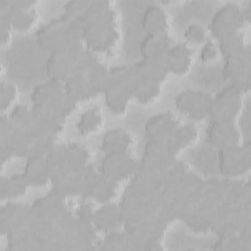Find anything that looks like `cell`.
Masks as SVG:
<instances>
[{"instance_id": "1", "label": "cell", "mask_w": 251, "mask_h": 251, "mask_svg": "<svg viewBox=\"0 0 251 251\" xmlns=\"http://www.w3.org/2000/svg\"><path fill=\"white\" fill-rule=\"evenodd\" d=\"M37 45L48 53L57 49L81 48V33L74 28L63 15L52 18L35 31Z\"/></svg>"}, {"instance_id": "2", "label": "cell", "mask_w": 251, "mask_h": 251, "mask_svg": "<svg viewBox=\"0 0 251 251\" xmlns=\"http://www.w3.org/2000/svg\"><path fill=\"white\" fill-rule=\"evenodd\" d=\"M168 224L157 215L145 218L134 229L126 231V250H159Z\"/></svg>"}, {"instance_id": "3", "label": "cell", "mask_w": 251, "mask_h": 251, "mask_svg": "<svg viewBox=\"0 0 251 251\" xmlns=\"http://www.w3.org/2000/svg\"><path fill=\"white\" fill-rule=\"evenodd\" d=\"M33 138L25 130L16 126L8 115H0V157L4 164L11 157H26Z\"/></svg>"}, {"instance_id": "4", "label": "cell", "mask_w": 251, "mask_h": 251, "mask_svg": "<svg viewBox=\"0 0 251 251\" xmlns=\"http://www.w3.org/2000/svg\"><path fill=\"white\" fill-rule=\"evenodd\" d=\"M75 226V216L64 208L51 219L42 242L43 250H73Z\"/></svg>"}, {"instance_id": "5", "label": "cell", "mask_w": 251, "mask_h": 251, "mask_svg": "<svg viewBox=\"0 0 251 251\" xmlns=\"http://www.w3.org/2000/svg\"><path fill=\"white\" fill-rule=\"evenodd\" d=\"M251 165V146L247 139L218 150V169L224 177L232 178L247 173Z\"/></svg>"}, {"instance_id": "6", "label": "cell", "mask_w": 251, "mask_h": 251, "mask_svg": "<svg viewBox=\"0 0 251 251\" xmlns=\"http://www.w3.org/2000/svg\"><path fill=\"white\" fill-rule=\"evenodd\" d=\"M223 77L228 84L235 86L242 93L249 90L251 85V51L248 45L229 57L224 58Z\"/></svg>"}, {"instance_id": "7", "label": "cell", "mask_w": 251, "mask_h": 251, "mask_svg": "<svg viewBox=\"0 0 251 251\" xmlns=\"http://www.w3.org/2000/svg\"><path fill=\"white\" fill-rule=\"evenodd\" d=\"M81 38L86 49L96 53L109 50L118 39V30L115 17L96 22L83 27Z\"/></svg>"}, {"instance_id": "8", "label": "cell", "mask_w": 251, "mask_h": 251, "mask_svg": "<svg viewBox=\"0 0 251 251\" xmlns=\"http://www.w3.org/2000/svg\"><path fill=\"white\" fill-rule=\"evenodd\" d=\"M244 24L245 21L240 7L233 2H227L214 13L209 22L208 28L211 34L220 40L236 33Z\"/></svg>"}, {"instance_id": "9", "label": "cell", "mask_w": 251, "mask_h": 251, "mask_svg": "<svg viewBox=\"0 0 251 251\" xmlns=\"http://www.w3.org/2000/svg\"><path fill=\"white\" fill-rule=\"evenodd\" d=\"M137 167L138 160H135L126 152H114L104 153L97 170L108 179L119 182L132 176Z\"/></svg>"}, {"instance_id": "10", "label": "cell", "mask_w": 251, "mask_h": 251, "mask_svg": "<svg viewBox=\"0 0 251 251\" xmlns=\"http://www.w3.org/2000/svg\"><path fill=\"white\" fill-rule=\"evenodd\" d=\"M242 92L231 84L219 90L211 101L210 120H234L242 106Z\"/></svg>"}, {"instance_id": "11", "label": "cell", "mask_w": 251, "mask_h": 251, "mask_svg": "<svg viewBox=\"0 0 251 251\" xmlns=\"http://www.w3.org/2000/svg\"><path fill=\"white\" fill-rule=\"evenodd\" d=\"M212 96L200 89H184L175 97L176 108L194 121H201L209 116Z\"/></svg>"}, {"instance_id": "12", "label": "cell", "mask_w": 251, "mask_h": 251, "mask_svg": "<svg viewBox=\"0 0 251 251\" xmlns=\"http://www.w3.org/2000/svg\"><path fill=\"white\" fill-rule=\"evenodd\" d=\"M117 182H114L102 176L92 165L84 167V183L81 193L82 199H92L105 203L115 195Z\"/></svg>"}, {"instance_id": "13", "label": "cell", "mask_w": 251, "mask_h": 251, "mask_svg": "<svg viewBox=\"0 0 251 251\" xmlns=\"http://www.w3.org/2000/svg\"><path fill=\"white\" fill-rule=\"evenodd\" d=\"M81 50L82 47L78 49H57L49 52L45 62V72L48 79L64 83L72 75Z\"/></svg>"}, {"instance_id": "14", "label": "cell", "mask_w": 251, "mask_h": 251, "mask_svg": "<svg viewBox=\"0 0 251 251\" xmlns=\"http://www.w3.org/2000/svg\"><path fill=\"white\" fill-rule=\"evenodd\" d=\"M32 0H0V15L5 16L17 30L27 29L36 19Z\"/></svg>"}, {"instance_id": "15", "label": "cell", "mask_w": 251, "mask_h": 251, "mask_svg": "<svg viewBox=\"0 0 251 251\" xmlns=\"http://www.w3.org/2000/svg\"><path fill=\"white\" fill-rule=\"evenodd\" d=\"M206 141L218 150L238 144L239 133L234 120H211L206 128Z\"/></svg>"}, {"instance_id": "16", "label": "cell", "mask_w": 251, "mask_h": 251, "mask_svg": "<svg viewBox=\"0 0 251 251\" xmlns=\"http://www.w3.org/2000/svg\"><path fill=\"white\" fill-rule=\"evenodd\" d=\"M175 158L176 155L171 152L165 139H147L142 156L138 162L148 169L161 173L162 170Z\"/></svg>"}, {"instance_id": "17", "label": "cell", "mask_w": 251, "mask_h": 251, "mask_svg": "<svg viewBox=\"0 0 251 251\" xmlns=\"http://www.w3.org/2000/svg\"><path fill=\"white\" fill-rule=\"evenodd\" d=\"M215 211V207L199 198L198 202L181 218L180 221L194 232H205L210 229Z\"/></svg>"}, {"instance_id": "18", "label": "cell", "mask_w": 251, "mask_h": 251, "mask_svg": "<svg viewBox=\"0 0 251 251\" xmlns=\"http://www.w3.org/2000/svg\"><path fill=\"white\" fill-rule=\"evenodd\" d=\"M32 124L30 135L32 138L43 135L56 136L62 129V121L53 117L44 107L31 106Z\"/></svg>"}, {"instance_id": "19", "label": "cell", "mask_w": 251, "mask_h": 251, "mask_svg": "<svg viewBox=\"0 0 251 251\" xmlns=\"http://www.w3.org/2000/svg\"><path fill=\"white\" fill-rule=\"evenodd\" d=\"M93 225L97 230L108 232L117 229L123 224L119 203L105 202L94 210Z\"/></svg>"}, {"instance_id": "20", "label": "cell", "mask_w": 251, "mask_h": 251, "mask_svg": "<svg viewBox=\"0 0 251 251\" xmlns=\"http://www.w3.org/2000/svg\"><path fill=\"white\" fill-rule=\"evenodd\" d=\"M178 125V121L172 113H158L146 121L144 125L145 136L147 139H164Z\"/></svg>"}, {"instance_id": "21", "label": "cell", "mask_w": 251, "mask_h": 251, "mask_svg": "<svg viewBox=\"0 0 251 251\" xmlns=\"http://www.w3.org/2000/svg\"><path fill=\"white\" fill-rule=\"evenodd\" d=\"M84 183V167L81 169H68L63 175L55 179L53 189L62 194L64 197L67 196H81Z\"/></svg>"}, {"instance_id": "22", "label": "cell", "mask_w": 251, "mask_h": 251, "mask_svg": "<svg viewBox=\"0 0 251 251\" xmlns=\"http://www.w3.org/2000/svg\"><path fill=\"white\" fill-rule=\"evenodd\" d=\"M27 205L21 202H15L8 200L0 208V231L5 235L11 228L23 225L26 222Z\"/></svg>"}, {"instance_id": "23", "label": "cell", "mask_w": 251, "mask_h": 251, "mask_svg": "<svg viewBox=\"0 0 251 251\" xmlns=\"http://www.w3.org/2000/svg\"><path fill=\"white\" fill-rule=\"evenodd\" d=\"M164 63L169 73L184 74L191 64V51L185 43L171 45L163 56Z\"/></svg>"}, {"instance_id": "24", "label": "cell", "mask_w": 251, "mask_h": 251, "mask_svg": "<svg viewBox=\"0 0 251 251\" xmlns=\"http://www.w3.org/2000/svg\"><path fill=\"white\" fill-rule=\"evenodd\" d=\"M132 65L142 78L156 83L164 80L169 73L163 57H141Z\"/></svg>"}, {"instance_id": "25", "label": "cell", "mask_w": 251, "mask_h": 251, "mask_svg": "<svg viewBox=\"0 0 251 251\" xmlns=\"http://www.w3.org/2000/svg\"><path fill=\"white\" fill-rule=\"evenodd\" d=\"M140 25L146 34L165 32L168 25L166 12L157 4H149L141 14Z\"/></svg>"}, {"instance_id": "26", "label": "cell", "mask_w": 251, "mask_h": 251, "mask_svg": "<svg viewBox=\"0 0 251 251\" xmlns=\"http://www.w3.org/2000/svg\"><path fill=\"white\" fill-rule=\"evenodd\" d=\"M115 11L111 7L110 3L106 0H93L89 1L86 8L82 12L81 16L77 20L71 22L76 23L81 27V32L84 26L94 24L96 22L105 20L107 18L115 17Z\"/></svg>"}, {"instance_id": "27", "label": "cell", "mask_w": 251, "mask_h": 251, "mask_svg": "<svg viewBox=\"0 0 251 251\" xmlns=\"http://www.w3.org/2000/svg\"><path fill=\"white\" fill-rule=\"evenodd\" d=\"M197 137V129L192 124L178 125L166 137L165 142L171 152L176 155L181 149L188 146Z\"/></svg>"}, {"instance_id": "28", "label": "cell", "mask_w": 251, "mask_h": 251, "mask_svg": "<svg viewBox=\"0 0 251 251\" xmlns=\"http://www.w3.org/2000/svg\"><path fill=\"white\" fill-rule=\"evenodd\" d=\"M65 92L75 102L83 101L96 95L88 79L79 74H72L63 83Z\"/></svg>"}, {"instance_id": "29", "label": "cell", "mask_w": 251, "mask_h": 251, "mask_svg": "<svg viewBox=\"0 0 251 251\" xmlns=\"http://www.w3.org/2000/svg\"><path fill=\"white\" fill-rule=\"evenodd\" d=\"M22 175L29 186L44 185L49 179L44 157H27Z\"/></svg>"}, {"instance_id": "30", "label": "cell", "mask_w": 251, "mask_h": 251, "mask_svg": "<svg viewBox=\"0 0 251 251\" xmlns=\"http://www.w3.org/2000/svg\"><path fill=\"white\" fill-rule=\"evenodd\" d=\"M131 142L132 138L126 129L115 127L104 133L101 138L100 149L104 153L126 152Z\"/></svg>"}, {"instance_id": "31", "label": "cell", "mask_w": 251, "mask_h": 251, "mask_svg": "<svg viewBox=\"0 0 251 251\" xmlns=\"http://www.w3.org/2000/svg\"><path fill=\"white\" fill-rule=\"evenodd\" d=\"M171 45V37L166 31L145 34L139 44V50L141 57H163Z\"/></svg>"}, {"instance_id": "32", "label": "cell", "mask_w": 251, "mask_h": 251, "mask_svg": "<svg viewBox=\"0 0 251 251\" xmlns=\"http://www.w3.org/2000/svg\"><path fill=\"white\" fill-rule=\"evenodd\" d=\"M64 199L65 197L62 194L52 188L43 196L36 198L29 207L45 217L52 219L65 208Z\"/></svg>"}, {"instance_id": "33", "label": "cell", "mask_w": 251, "mask_h": 251, "mask_svg": "<svg viewBox=\"0 0 251 251\" xmlns=\"http://www.w3.org/2000/svg\"><path fill=\"white\" fill-rule=\"evenodd\" d=\"M103 94L107 108L115 114L124 113L127 106L128 100L131 97L127 88L121 82L111 85L103 92Z\"/></svg>"}, {"instance_id": "34", "label": "cell", "mask_w": 251, "mask_h": 251, "mask_svg": "<svg viewBox=\"0 0 251 251\" xmlns=\"http://www.w3.org/2000/svg\"><path fill=\"white\" fill-rule=\"evenodd\" d=\"M75 106L76 102L67 95L63 87V89L54 94L44 106L40 107H44L53 117L63 122L64 119L74 111Z\"/></svg>"}, {"instance_id": "35", "label": "cell", "mask_w": 251, "mask_h": 251, "mask_svg": "<svg viewBox=\"0 0 251 251\" xmlns=\"http://www.w3.org/2000/svg\"><path fill=\"white\" fill-rule=\"evenodd\" d=\"M96 228L93 223L82 222L76 219L73 250H90L96 248Z\"/></svg>"}, {"instance_id": "36", "label": "cell", "mask_w": 251, "mask_h": 251, "mask_svg": "<svg viewBox=\"0 0 251 251\" xmlns=\"http://www.w3.org/2000/svg\"><path fill=\"white\" fill-rule=\"evenodd\" d=\"M49 179L53 182L69 168L64 155V148L61 144H55L44 157Z\"/></svg>"}, {"instance_id": "37", "label": "cell", "mask_w": 251, "mask_h": 251, "mask_svg": "<svg viewBox=\"0 0 251 251\" xmlns=\"http://www.w3.org/2000/svg\"><path fill=\"white\" fill-rule=\"evenodd\" d=\"M27 183L25 182L22 173L15 174L10 176H1L0 177V196L1 199H14L25 193Z\"/></svg>"}, {"instance_id": "38", "label": "cell", "mask_w": 251, "mask_h": 251, "mask_svg": "<svg viewBox=\"0 0 251 251\" xmlns=\"http://www.w3.org/2000/svg\"><path fill=\"white\" fill-rule=\"evenodd\" d=\"M211 248L220 251H249L251 244L247 243L238 232H228L218 235Z\"/></svg>"}, {"instance_id": "39", "label": "cell", "mask_w": 251, "mask_h": 251, "mask_svg": "<svg viewBox=\"0 0 251 251\" xmlns=\"http://www.w3.org/2000/svg\"><path fill=\"white\" fill-rule=\"evenodd\" d=\"M63 89V83L47 79L36 84L30 91V100L34 106H44L50 98Z\"/></svg>"}, {"instance_id": "40", "label": "cell", "mask_w": 251, "mask_h": 251, "mask_svg": "<svg viewBox=\"0 0 251 251\" xmlns=\"http://www.w3.org/2000/svg\"><path fill=\"white\" fill-rule=\"evenodd\" d=\"M64 155L69 169H81L88 164L89 154L85 147L77 143H68L63 145Z\"/></svg>"}, {"instance_id": "41", "label": "cell", "mask_w": 251, "mask_h": 251, "mask_svg": "<svg viewBox=\"0 0 251 251\" xmlns=\"http://www.w3.org/2000/svg\"><path fill=\"white\" fill-rule=\"evenodd\" d=\"M160 92V83L152 82L142 78H139L130 89L131 97H134L141 103H147L153 100Z\"/></svg>"}, {"instance_id": "42", "label": "cell", "mask_w": 251, "mask_h": 251, "mask_svg": "<svg viewBox=\"0 0 251 251\" xmlns=\"http://www.w3.org/2000/svg\"><path fill=\"white\" fill-rule=\"evenodd\" d=\"M101 123H102L101 112L98 108L93 107L85 110L83 113L80 114V116L76 121L75 127L80 134L85 135L97 129V127L101 125Z\"/></svg>"}, {"instance_id": "43", "label": "cell", "mask_w": 251, "mask_h": 251, "mask_svg": "<svg viewBox=\"0 0 251 251\" xmlns=\"http://www.w3.org/2000/svg\"><path fill=\"white\" fill-rule=\"evenodd\" d=\"M8 117L13 125L25 130L30 134L32 124L31 107L24 104H17L12 108Z\"/></svg>"}, {"instance_id": "44", "label": "cell", "mask_w": 251, "mask_h": 251, "mask_svg": "<svg viewBox=\"0 0 251 251\" xmlns=\"http://www.w3.org/2000/svg\"><path fill=\"white\" fill-rule=\"evenodd\" d=\"M186 171L187 170L185 168V165L181 161H178L175 158L161 172V186H166L178 182L182 178Z\"/></svg>"}, {"instance_id": "45", "label": "cell", "mask_w": 251, "mask_h": 251, "mask_svg": "<svg viewBox=\"0 0 251 251\" xmlns=\"http://www.w3.org/2000/svg\"><path fill=\"white\" fill-rule=\"evenodd\" d=\"M97 248L101 250H126V231L115 229L106 232L102 240L98 242Z\"/></svg>"}, {"instance_id": "46", "label": "cell", "mask_w": 251, "mask_h": 251, "mask_svg": "<svg viewBox=\"0 0 251 251\" xmlns=\"http://www.w3.org/2000/svg\"><path fill=\"white\" fill-rule=\"evenodd\" d=\"M218 41H219V50L224 58L229 57L231 55H234L240 52L245 46L242 36L237 32L231 35L226 36Z\"/></svg>"}, {"instance_id": "47", "label": "cell", "mask_w": 251, "mask_h": 251, "mask_svg": "<svg viewBox=\"0 0 251 251\" xmlns=\"http://www.w3.org/2000/svg\"><path fill=\"white\" fill-rule=\"evenodd\" d=\"M55 145V136L43 135L34 138L29 146L27 157H45L49 150Z\"/></svg>"}, {"instance_id": "48", "label": "cell", "mask_w": 251, "mask_h": 251, "mask_svg": "<svg viewBox=\"0 0 251 251\" xmlns=\"http://www.w3.org/2000/svg\"><path fill=\"white\" fill-rule=\"evenodd\" d=\"M89 1L87 0H69L63 5V15L69 20L79 19Z\"/></svg>"}, {"instance_id": "49", "label": "cell", "mask_w": 251, "mask_h": 251, "mask_svg": "<svg viewBox=\"0 0 251 251\" xmlns=\"http://www.w3.org/2000/svg\"><path fill=\"white\" fill-rule=\"evenodd\" d=\"M16 87L14 84L1 80L0 82V109L1 113H4V111L11 105V103L16 98Z\"/></svg>"}, {"instance_id": "50", "label": "cell", "mask_w": 251, "mask_h": 251, "mask_svg": "<svg viewBox=\"0 0 251 251\" xmlns=\"http://www.w3.org/2000/svg\"><path fill=\"white\" fill-rule=\"evenodd\" d=\"M184 38L191 43H200L205 42V30L202 25L199 24H190L186 26L183 32Z\"/></svg>"}, {"instance_id": "51", "label": "cell", "mask_w": 251, "mask_h": 251, "mask_svg": "<svg viewBox=\"0 0 251 251\" xmlns=\"http://www.w3.org/2000/svg\"><path fill=\"white\" fill-rule=\"evenodd\" d=\"M93 214H94V209L92 208V206L89 203L86 202H82L76 209L75 211V218L78 221H82V222H89V223H93Z\"/></svg>"}, {"instance_id": "52", "label": "cell", "mask_w": 251, "mask_h": 251, "mask_svg": "<svg viewBox=\"0 0 251 251\" xmlns=\"http://www.w3.org/2000/svg\"><path fill=\"white\" fill-rule=\"evenodd\" d=\"M218 55V50L213 42L207 40L204 42L202 48L199 52V58L202 62H208L215 59Z\"/></svg>"}, {"instance_id": "53", "label": "cell", "mask_w": 251, "mask_h": 251, "mask_svg": "<svg viewBox=\"0 0 251 251\" xmlns=\"http://www.w3.org/2000/svg\"><path fill=\"white\" fill-rule=\"evenodd\" d=\"M251 121H250V106L248 102L246 103V106L243 109L241 119H240V128L242 132L246 135H250V128H251Z\"/></svg>"}, {"instance_id": "54", "label": "cell", "mask_w": 251, "mask_h": 251, "mask_svg": "<svg viewBox=\"0 0 251 251\" xmlns=\"http://www.w3.org/2000/svg\"><path fill=\"white\" fill-rule=\"evenodd\" d=\"M240 9H241V13L245 23H248L251 18V2L250 1L245 2L243 4V7H240Z\"/></svg>"}]
</instances>
